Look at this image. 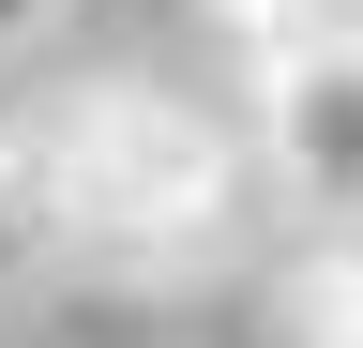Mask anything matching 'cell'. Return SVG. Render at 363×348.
Returning <instances> with one entry per match:
<instances>
[{
  "label": "cell",
  "mask_w": 363,
  "mask_h": 348,
  "mask_svg": "<svg viewBox=\"0 0 363 348\" xmlns=\"http://www.w3.org/2000/svg\"><path fill=\"white\" fill-rule=\"evenodd\" d=\"M45 167H61V242L91 273H121V288L212 273L227 228H242V182H257V152L197 91H167V76H91V91H61L45 106Z\"/></svg>",
  "instance_id": "6da1fadb"
},
{
  "label": "cell",
  "mask_w": 363,
  "mask_h": 348,
  "mask_svg": "<svg viewBox=\"0 0 363 348\" xmlns=\"http://www.w3.org/2000/svg\"><path fill=\"white\" fill-rule=\"evenodd\" d=\"M288 348H363V228H333L288 273Z\"/></svg>",
  "instance_id": "5b68a950"
},
{
  "label": "cell",
  "mask_w": 363,
  "mask_h": 348,
  "mask_svg": "<svg viewBox=\"0 0 363 348\" xmlns=\"http://www.w3.org/2000/svg\"><path fill=\"white\" fill-rule=\"evenodd\" d=\"M61 167H45V121H0V303H30L61 273Z\"/></svg>",
  "instance_id": "3957f363"
},
{
  "label": "cell",
  "mask_w": 363,
  "mask_h": 348,
  "mask_svg": "<svg viewBox=\"0 0 363 348\" xmlns=\"http://www.w3.org/2000/svg\"><path fill=\"white\" fill-rule=\"evenodd\" d=\"M257 167L288 182L303 212H363V46H303V61H257Z\"/></svg>",
  "instance_id": "7a4b0ae2"
},
{
  "label": "cell",
  "mask_w": 363,
  "mask_h": 348,
  "mask_svg": "<svg viewBox=\"0 0 363 348\" xmlns=\"http://www.w3.org/2000/svg\"><path fill=\"white\" fill-rule=\"evenodd\" d=\"M212 30L257 76V61H303V46H363V0H212Z\"/></svg>",
  "instance_id": "277c9868"
},
{
  "label": "cell",
  "mask_w": 363,
  "mask_h": 348,
  "mask_svg": "<svg viewBox=\"0 0 363 348\" xmlns=\"http://www.w3.org/2000/svg\"><path fill=\"white\" fill-rule=\"evenodd\" d=\"M45 16H61V0H0V61H16V46H30Z\"/></svg>",
  "instance_id": "8992f818"
}]
</instances>
